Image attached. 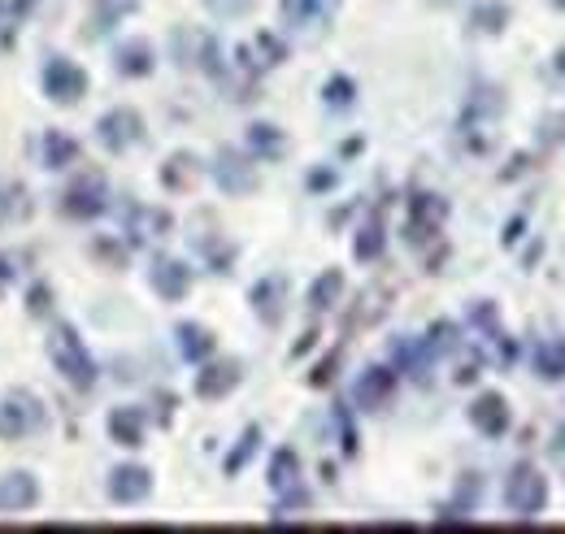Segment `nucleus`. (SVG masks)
Listing matches in <instances>:
<instances>
[{
    "label": "nucleus",
    "mask_w": 565,
    "mask_h": 534,
    "mask_svg": "<svg viewBox=\"0 0 565 534\" xmlns=\"http://www.w3.org/2000/svg\"><path fill=\"white\" fill-rule=\"evenodd\" d=\"M62 209L78 217V222H87V217H100L105 209H109V188H105V179L100 174H83V179H74L71 192L62 196Z\"/></svg>",
    "instance_id": "obj_6"
},
{
    "label": "nucleus",
    "mask_w": 565,
    "mask_h": 534,
    "mask_svg": "<svg viewBox=\"0 0 565 534\" xmlns=\"http://www.w3.org/2000/svg\"><path fill=\"white\" fill-rule=\"evenodd\" d=\"M257 444H262V430H257V426H248V430H244V439L235 444V452H231V457L222 461V469H226V473L235 478L239 469H244V466H248V461H253V452H257Z\"/></svg>",
    "instance_id": "obj_34"
},
{
    "label": "nucleus",
    "mask_w": 565,
    "mask_h": 534,
    "mask_svg": "<svg viewBox=\"0 0 565 534\" xmlns=\"http://www.w3.org/2000/svg\"><path fill=\"white\" fill-rule=\"evenodd\" d=\"M40 504V482L31 473H4L0 478V513H26Z\"/></svg>",
    "instance_id": "obj_15"
},
{
    "label": "nucleus",
    "mask_w": 565,
    "mask_h": 534,
    "mask_svg": "<svg viewBox=\"0 0 565 534\" xmlns=\"http://www.w3.org/2000/svg\"><path fill=\"white\" fill-rule=\"evenodd\" d=\"M340 0H279L282 26L291 31H322L335 18Z\"/></svg>",
    "instance_id": "obj_8"
},
{
    "label": "nucleus",
    "mask_w": 565,
    "mask_h": 534,
    "mask_svg": "<svg viewBox=\"0 0 565 534\" xmlns=\"http://www.w3.org/2000/svg\"><path fill=\"white\" fill-rule=\"evenodd\" d=\"M109 435H114V444H122V448H140L143 413L140 408H114V413H109Z\"/></svg>",
    "instance_id": "obj_21"
},
{
    "label": "nucleus",
    "mask_w": 565,
    "mask_h": 534,
    "mask_svg": "<svg viewBox=\"0 0 565 534\" xmlns=\"http://www.w3.org/2000/svg\"><path fill=\"white\" fill-rule=\"evenodd\" d=\"M392 356H396V370H401V374H409V378H418V383H430L435 356L426 352L423 339H401V343L392 348Z\"/></svg>",
    "instance_id": "obj_19"
},
{
    "label": "nucleus",
    "mask_w": 565,
    "mask_h": 534,
    "mask_svg": "<svg viewBox=\"0 0 565 534\" xmlns=\"http://www.w3.org/2000/svg\"><path fill=\"white\" fill-rule=\"evenodd\" d=\"M136 9H140V0H92V22H96L92 31H109Z\"/></svg>",
    "instance_id": "obj_29"
},
{
    "label": "nucleus",
    "mask_w": 565,
    "mask_h": 534,
    "mask_svg": "<svg viewBox=\"0 0 565 534\" xmlns=\"http://www.w3.org/2000/svg\"><path fill=\"white\" fill-rule=\"evenodd\" d=\"M392 392H396V374H392V370H383V365H370V370L356 378L353 400L361 404L365 413H379V408H387Z\"/></svg>",
    "instance_id": "obj_10"
},
{
    "label": "nucleus",
    "mask_w": 565,
    "mask_h": 534,
    "mask_svg": "<svg viewBox=\"0 0 565 534\" xmlns=\"http://www.w3.org/2000/svg\"><path fill=\"white\" fill-rule=\"evenodd\" d=\"M96 139H100L109 152H131L143 139V118L136 109H109V114L96 122Z\"/></svg>",
    "instance_id": "obj_5"
},
{
    "label": "nucleus",
    "mask_w": 565,
    "mask_h": 534,
    "mask_svg": "<svg viewBox=\"0 0 565 534\" xmlns=\"http://www.w3.org/2000/svg\"><path fill=\"white\" fill-rule=\"evenodd\" d=\"M152 495V473L143 466H118L109 473V500L114 504H143Z\"/></svg>",
    "instance_id": "obj_11"
},
{
    "label": "nucleus",
    "mask_w": 565,
    "mask_h": 534,
    "mask_svg": "<svg viewBox=\"0 0 565 534\" xmlns=\"http://www.w3.org/2000/svg\"><path fill=\"white\" fill-rule=\"evenodd\" d=\"M148 278H152V291L161 300H183L188 287H192V269L183 266V261H170V257H157Z\"/></svg>",
    "instance_id": "obj_14"
},
{
    "label": "nucleus",
    "mask_w": 565,
    "mask_h": 534,
    "mask_svg": "<svg viewBox=\"0 0 565 534\" xmlns=\"http://www.w3.org/2000/svg\"><path fill=\"white\" fill-rule=\"evenodd\" d=\"M49 356H53V365H57V374L71 383L74 392H92L96 387V361L87 356V348H83V339L74 327H53L49 334Z\"/></svg>",
    "instance_id": "obj_1"
},
{
    "label": "nucleus",
    "mask_w": 565,
    "mask_h": 534,
    "mask_svg": "<svg viewBox=\"0 0 565 534\" xmlns=\"http://www.w3.org/2000/svg\"><path fill=\"white\" fill-rule=\"evenodd\" d=\"M544 504H548V478H544L535 466L513 469V473H509V482H504V509H509L513 517L531 522V517H540V513H544Z\"/></svg>",
    "instance_id": "obj_2"
},
{
    "label": "nucleus",
    "mask_w": 565,
    "mask_h": 534,
    "mask_svg": "<svg viewBox=\"0 0 565 534\" xmlns=\"http://www.w3.org/2000/svg\"><path fill=\"white\" fill-rule=\"evenodd\" d=\"M44 421V404L31 392H13L0 404V439H26L31 430H40Z\"/></svg>",
    "instance_id": "obj_4"
},
{
    "label": "nucleus",
    "mask_w": 565,
    "mask_h": 534,
    "mask_svg": "<svg viewBox=\"0 0 565 534\" xmlns=\"http://www.w3.org/2000/svg\"><path fill=\"white\" fill-rule=\"evenodd\" d=\"M282 305H287V278L282 274H270L253 287V309L266 327H279L282 322Z\"/></svg>",
    "instance_id": "obj_16"
},
{
    "label": "nucleus",
    "mask_w": 565,
    "mask_h": 534,
    "mask_svg": "<svg viewBox=\"0 0 565 534\" xmlns=\"http://www.w3.org/2000/svg\"><path fill=\"white\" fill-rule=\"evenodd\" d=\"M383 248H387V231H383V222H379V217H370V222L356 231V244H353L356 261H379V257H383Z\"/></svg>",
    "instance_id": "obj_28"
},
{
    "label": "nucleus",
    "mask_w": 565,
    "mask_h": 534,
    "mask_svg": "<svg viewBox=\"0 0 565 534\" xmlns=\"http://www.w3.org/2000/svg\"><path fill=\"white\" fill-rule=\"evenodd\" d=\"M127 235H131V244H157V239H166L170 235V213L136 204L131 217H127Z\"/></svg>",
    "instance_id": "obj_17"
},
{
    "label": "nucleus",
    "mask_w": 565,
    "mask_h": 534,
    "mask_svg": "<svg viewBox=\"0 0 565 534\" xmlns=\"http://www.w3.org/2000/svg\"><path fill=\"white\" fill-rule=\"evenodd\" d=\"M74 157H78V143H74L71 135L62 131L44 135V165L49 170H66V165H74Z\"/></svg>",
    "instance_id": "obj_30"
},
{
    "label": "nucleus",
    "mask_w": 565,
    "mask_h": 534,
    "mask_svg": "<svg viewBox=\"0 0 565 534\" xmlns=\"http://www.w3.org/2000/svg\"><path fill=\"white\" fill-rule=\"evenodd\" d=\"M205 9L217 13V18H239V13L253 9V0H205Z\"/></svg>",
    "instance_id": "obj_37"
},
{
    "label": "nucleus",
    "mask_w": 565,
    "mask_h": 534,
    "mask_svg": "<svg viewBox=\"0 0 565 534\" xmlns=\"http://www.w3.org/2000/svg\"><path fill=\"white\" fill-rule=\"evenodd\" d=\"M31 9H35V0H0V31H13L18 22H26Z\"/></svg>",
    "instance_id": "obj_36"
},
{
    "label": "nucleus",
    "mask_w": 565,
    "mask_h": 534,
    "mask_svg": "<svg viewBox=\"0 0 565 534\" xmlns=\"http://www.w3.org/2000/svg\"><path fill=\"white\" fill-rule=\"evenodd\" d=\"M13 282V269H9V257H0V291Z\"/></svg>",
    "instance_id": "obj_39"
},
{
    "label": "nucleus",
    "mask_w": 565,
    "mask_h": 534,
    "mask_svg": "<svg viewBox=\"0 0 565 534\" xmlns=\"http://www.w3.org/2000/svg\"><path fill=\"white\" fill-rule=\"evenodd\" d=\"M444 217H448V201H439V196H414L409 201V244L435 239L439 226H444Z\"/></svg>",
    "instance_id": "obj_9"
},
{
    "label": "nucleus",
    "mask_w": 565,
    "mask_h": 534,
    "mask_svg": "<svg viewBox=\"0 0 565 534\" xmlns=\"http://www.w3.org/2000/svg\"><path fill=\"white\" fill-rule=\"evenodd\" d=\"M504 26H509V4H504V0H483V4L470 9V31H479V35H500Z\"/></svg>",
    "instance_id": "obj_27"
},
{
    "label": "nucleus",
    "mask_w": 565,
    "mask_h": 534,
    "mask_svg": "<svg viewBox=\"0 0 565 534\" xmlns=\"http://www.w3.org/2000/svg\"><path fill=\"white\" fill-rule=\"evenodd\" d=\"M423 343L435 361H444V356H452V352H457V343H461V339H457V327H452V322H435V327L423 334Z\"/></svg>",
    "instance_id": "obj_31"
},
{
    "label": "nucleus",
    "mask_w": 565,
    "mask_h": 534,
    "mask_svg": "<svg viewBox=\"0 0 565 534\" xmlns=\"http://www.w3.org/2000/svg\"><path fill=\"white\" fill-rule=\"evenodd\" d=\"M522 226H526V222H522V217H513V222H509V226H504V248H513V244H518V239H522Z\"/></svg>",
    "instance_id": "obj_38"
},
{
    "label": "nucleus",
    "mask_w": 565,
    "mask_h": 534,
    "mask_svg": "<svg viewBox=\"0 0 565 534\" xmlns=\"http://www.w3.org/2000/svg\"><path fill=\"white\" fill-rule=\"evenodd\" d=\"M239 66L244 70H253V74H262V70H275L287 62V44H282L279 35H270V31H262V35H253L239 53Z\"/></svg>",
    "instance_id": "obj_13"
},
{
    "label": "nucleus",
    "mask_w": 565,
    "mask_h": 534,
    "mask_svg": "<svg viewBox=\"0 0 565 534\" xmlns=\"http://www.w3.org/2000/svg\"><path fill=\"white\" fill-rule=\"evenodd\" d=\"M22 217H31L26 188H0V222H22Z\"/></svg>",
    "instance_id": "obj_32"
},
{
    "label": "nucleus",
    "mask_w": 565,
    "mask_h": 534,
    "mask_svg": "<svg viewBox=\"0 0 565 534\" xmlns=\"http://www.w3.org/2000/svg\"><path fill=\"white\" fill-rule=\"evenodd\" d=\"M248 152L262 157V161H279L282 152H287V139H282V131L270 127V122H253V127H248Z\"/></svg>",
    "instance_id": "obj_24"
},
{
    "label": "nucleus",
    "mask_w": 565,
    "mask_h": 534,
    "mask_svg": "<svg viewBox=\"0 0 565 534\" xmlns=\"http://www.w3.org/2000/svg\"><path fill=\"white\" fill-rule=\"evenodd\" d=\"M196 174H201V170H196V157L179 152V157L161 170V183H166V188H188V183H196Z\"/></svg>",
    "instance_id": "obj_33"
},
{
    "label": "nucleus",
    "mask_w": 565,
    "mask_h": 534,
    "mask_svg": "<svg viewBox=\"0 0 565 534\" xmlns=\"http://www.w3.org/2000/svg\"><path fill=\"white\" fill-rule=\"evenodd\" d=\"M322 100H327V109H349V105L356 100V83H353V78H344V74L327 78V87H322Z\"/></svg>",
    "instance_id": "obj_35"
},
{
    "label": "nucleus",
    "mask_w": 565,
    "mask_h": 534,
    "mask_svg": "<svg viewBox=\"0 0 565 534\" xmlns=\"http://www.w3.org/2000/svg\"><path fill=\"white\" fill-rule=\"evenodd\" d=\"M340 296H344V274H340V269H327V274L309 287V309H313V313H327V309L340 305Z\"/></svg>",
    "instance_id": "obj_26"
},
{
    "label": "nucleus",
    "mask_w": 565,
    "mask_h": 534,
    "mask_svg": "<svg viewBox=\"0 0 565 534\" xmlns=\"http://www.w3.org/2000/svg\"><path fill=\"white\" fill-rule=\"evenodd\" d=\"M470 421H475V430H483L488 439H500V435L509 430V404H504V396L483 392L479 400L470 404Z\"/></svg>",
    "instance_id": "obj_18"
},
{
    "label": "nucleus",
    "mask_w": 565,
    "mask_h": 534,
    "mask_svg": "<svg viewBox=\"0 0 565 534\" xmlns=\"http://www.w3.org/2000/svg\"><path fill=\"white\" fill-rule=\"evenodd\" d=\"M40 78H44V92H49L57 105H74V100L87 92V74L74 66L71 57H53Z\"/></svg>",
    "instance_id": "obj_7"
},
{
    "label": "nucleus",
    "mask_w": 565,
    "mask_h": 534,
    "mask_svg": "<svg viewBox=\"0 0 565 534\" xmlns=\"http://www.w3.org/2000/svg\"><path fill=\"white\" fill-rule=\"evenodd\" d=\"M179 352H183V361H192V365H205L213 356V334L205 327H196V322H183L179 327Z\"/></svg>",
    "instance_id": "obj_22"
},
{
    "label": "nucleus",
    "mask_w": 565,
    "mask_h": 534,
    "mask_svg": "<svg viewBox=\"0 0 565 534\" xmlns=\"http://www.w3.org/2000/svg\"><path fill=\"white\" fill-rule=\"evenodd\" d=\"M239 378H244L239 361H213L196 374V396L201 400H222V396H231L239 387Z\"/></svg>",
    "instance_id": "obj_12"
},
{
    "label": "nucleus",
    "mask_w": 565,
    "mask_h": 534,
    "mask_svg": "<svg viewBox=\"0 0 565 534\" xmlns=\"http://www.w3.org/2000/svg\"><path fill=\"white\" fill-rule=\"evenodd\" d=\"M213 183H217L226 196H253L262 179H257V165H253L244 152L222 148V152L213 157Z\"/></svg>",
    "instance_id": "obj_3"
},
{
    "label": "nucleus",
    "mask_w": 565,
    "mask_h": 534,
    "mask_svg": "<svg viewBox=\"0 0 565 534\" xmlns=\"http://www.w3.org/2000/svg\"><path fill=\"white\" fill-rule=\"evenodd\" d=\"M152 49L143 44V40H131V44H122L118 53H114V66L118 74H127V78H143V74H152Z\"/></svg>",
    "instance_id": "obj_25"
},
{
    "label": "nucleus",
    "mask_w": 565,
    "mask_h": 534,
    "mask_svg": "<svg viewBox=\"0 0 565 534\" xmlns=\"http://www.w3.org/2000/svg\"><path fill=\"white\" fill-rule=\"evenodd\" d=\"M531 365H535V374H540L544 383H562L565 378V339L540 343L535 356H531Z\"/></svg>",
    "instance_id": "obj_23"
},
{
    "label": "nucleus",
    "mask_w": 565,
    "mask_h": 534,
    "mask_svg": "<svg viewBox=\"0 0 565 534\" xmlns=\"http://www.w3.org/2000/svg\"><path fill=\"white\" fill-rule=\"evenodd\" d=\"M557 74H565V49L557 53Z\"/></svg>",
    "instance_id": "obj_40"
},
{
    "label": "nucleus",
    "mask_w": 565,
    "mask_h": 534,
    "mask_svg": "<svg viewBox=\"0 0 565 534\" xmlns=\"http://www.w3.org/2000/svg\"><path fill=\"white\" fill-rule=\"evenodd\" d=\"M548 4H553V9H565V0H548Z\"/></svg>",
    "instance_id": "obj_41"
},
{
    "label": "nucleus",
    "mask_w": 565,
    "mask_h": 534,
    "mask_svg": "<svg viewBox=\"0 0 565 534\" xmlns=\"http://www.w3.org/2000/svg\"><path fill=\"white\" fill-rule=\"evenodd\" d=\"M270 491H275V495L300 491V457H296L291 448H279L275 461H270Z\"/></svg>",
    "instance_id": "obj_20"
}]
</instances>
